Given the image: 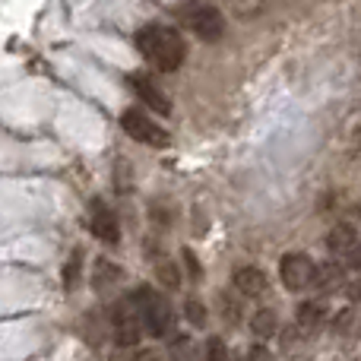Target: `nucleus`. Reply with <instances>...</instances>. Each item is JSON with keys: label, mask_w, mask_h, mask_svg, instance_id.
<instances>
[{"label": "nucleus", "mask_w": 361, "mask_h": 361, "mask_svg": "<svg viewBox=\"0 0 361 361\" xmlns=\"http://www.w3.org/2000/svg\"><path fill=\"white\" fill-rule=\"evenodd\" d=\"M345 295H349V301H361V279L349 282V286H345Z\"/></svg>", "instance_id": "obj_24"}, {"label": "nucleus", "mask_w": 361, "mask_h": 361, "mask_svg": "<svg viewBox=\"0 0 361 361\" xmlns=\"http://www.w3.org/2000/svg\"><path fill=\"white\" fill-rule=\"evenodd\" d=\"M89 231H92L102 244H111V247L121 241L118 216L111 212V206H108L105 200H92V203H89Z\"/></svg>", "instance_id": "obj_7"}, {"label": "nucleus", "mask_w": 361, "mask_h": 361, "mask_svg": "<svg viewBox=\"0 0 361 361\" xmlns=\"http://www.w3.org/2000/svg\"><path fill=\"white\" fill-rule=\"evenodd\" d=\"M247 361H273V355H269L267 345H254V349L247 352Z\"/></svg>", "instance_id": "obj_23"}, {"label": "nucleus", "mask_w": 361, "mask_h": 361, "mask_svg": "<svg viewBox=\"0 0 361 361\" xmlns=\"http://www.w3.org/2000/svg\"><path fill=\"white\" fill-rule=\"evenodd\" d=\"M178 13H180V23L197 38H203V42H219V38L225 35V16L212 4L190 0V4H184Z\"/></svg>", "instance_id": "obj_3"}, {"label": "nucleus", "mask_w": 361, "mask_h": 361, "mask_svg": "<svg viewBox=\"0 0 361 361\" xmlns=\"http://www.w3.org/2000/svg\"><path fill=\"white\" fill-rule=\"evenodd\" d=\"M355 244H358V231H355V225H349V222L333 225L330 235H326V247H330L333 254H345V257H349Z\"/></svg>", "instance_id": "obj_10"}, {"label": "nucleus", "mask_w": 361, "mask_h": 361, "mask_svg": "<svg viewBox=\"0 0 361 361\" xmlns=\"http://www.w3.org/2000/svg\"><path fill=\"white\" fill-rule=\"evenodd\" d=\"M314 273H317V267H314V260L307 254H286L279 263L282 286L288 292H301V288L314 286Z\"/></svg>", "instance_id": "obj_6"}, {"label": "nucleus", "mask_w": 361, "mask_h": 361, "mask_svg": "<svg viewBox=\"0 0 361 361\" xmlns=\"http://www.w3.org/2000/svg\"><path fill=\"white\" fill-rule=\"evenodd\" d=\"M206 361H228V349H225V343L219 336H212L206 343Z\"/></svg>", "instance_id": "obj_18"}, {"label": "nucleus", "mask_w": 361, "mask_h": 361, "mask_svg": "<svg viewBox=\"0 0 361 361\" xmlns=\"http://www.w3.org/2000/svg\"><path fill=\"white\" fill-rule=\"evenodd\" d=\"M295 317H298L301 330H314V326L324 324V305H320V301H301Z\"/></svg>", "instance_id": "obj_12"}, {"label": "nucleus", "mask_w": 361, "mask_h": 361, "mask_svg": "<svg viewBox=\"0 0 361 361\" xmlns=\"http://www.w3.org/2000/svg\"><path fill=\"white\" fill-rule=\"evenodd\" d=\"M231 282H235L238 295H244V298H260L267 292V273L257 267H238Z\"/></svg>", "instance_id": "obj_9"}, {"label": "nucleus", "mask_w": 361, "mask_h": 361, "mask_svg": "<svg viewBox=\"0 0 361 361\" xmlns=\"http://www.w3.org/2000/svg\"><path fill=\"white\" fill-rule=\"evenodd\" d=\"M121 127H124V133L130 140H137V143H143V146H152V149H162V146L171 143L169 130H165L162 124H156L143 108H127V111L121 114Z\"/></svg>", "instance_id": "obj_4"}, {"label": "nucleus", "mask_w": 361, "mask_h": 361, "mask_svg": "<svg viewBox=\"0 0 361 361\" xmlns=\"http://www.w3.org/2000/svg\"><path fill=\"white\" fill-rule=\"evenodd\" d=\"M127 86L137 92V99L143 102L146 108H152V111H159V114H171L169 95H165L162 89L156 86V80H152V76H146V73H130V76H127Z\"/></svg>", "instance_id": "obj_8"}, {"label": "nucleus", "mask_w": 361, "mask_h": 361, "mask_svg": "<svg viewBox=\"0 0 361 361\" xmlns=\"http://www.w3.org/2000/svg\"><path fill=\"white\" fill-rule=\"evenodd\" d=\"M250 330H254V336H260V339L276 336V330H279V317H276V311H269V307L257 311L254 320H250Z\"/></svg>", "instance_id": "obj_11"}, {"label": "nucleus", "mask_w": 361, "mask_h": 361, "mask_svg": "<svg viewBox=\"0 0 361 361\" xmlns=\"http://www.w3.org/2000/svg\"><path fill=\"white\" fill-rule=\"evenodd\" d=\"M137 361H162V358H159V355H152V352H143V355H140Z\"/></svg>", "instance_id": "obj_26"}, {"label": "nucleus", "mask_w": 361, "mask_h": 361, "mask_svg": "<svg viewBox=\"0 0 361 361\" xmlns=\"http://www.w3.org/2000/svg\"><path fill=\"white\" fill-rule=\"evenodd\" d=\"M180 257H184V267H187V273H190V279H193V282L203 279V269H200V260L193 257V250H184Z\"/></svg>", "instance_id": "obj_19"}, {"label": "nucleus", "mask_w": 361, "mask_h": 361, "mask_svg": "<svg viewBox=\"0 0 361 361\" xmlns=\"http://www.w3.org/2000/svg\"><path fill=\"white\" fill-rule=\"evenodd\" d=\"M352 320H355V317H352V311H339L336 320H333V333H345L352 326Z\"/></svg>", "instance_id": "obj_21"}, {"label": "nucleus", "mask_w": 361, "mask_h": 361, "mask_svg": "<svg viewBox=\"0 0 361 361\" xmlns=\"http://www.w3.org/2000/svg\"><path fill=\"white\" fill-rule=\"evenodd\" d=\"M133 48L140 51L149 67L162 70V73H175L187 57V42L175 25H162V23H149L133 35Z\"/></svg>", "instance_id": "obj_1"}, {"label": "nucleus", "mask_w": 361, "mask_h": 361, "mask_svg": "<svg viewBox=\"0 0 361 361\" xmlns=\"http://www.w3.org/2000/svg\"><path fill=\"white\" fill-rule=\"evenodd\" d=\"M343 282V267L339 263H324V267H317V273H314V286L317 288H333Z\"/></svg>", "instance_id": "obj_14"}, {"label": "nucleus", "mask_w": 361, "mask_h": 361, "mask_svg": "<svg viewBox=\"0 0 361 361\" xmlns=\"http://www.w3.org/2000/svg\"><path fill=\"white\" fill-rule=\"evenodd\" d=\"M80 263H82V254L76 250V254L70 257V263H67V288H73L76 279H80Z\"/></svg>", "instance_id": "obj_20"}, {"label": "nucleus", "mask_w": 361, "mask_h": 361, "mask_svg": "<svg viewBox=\"0 0 361 361\" xmlns=\"http://www.w3.org/2000/svg\"><path fill=\"white\" fill-rule=\"evenodd\" d=\"M184 314H187V320H190V326H206V307H203V301L187 298Z\"/></svg>", "instance_id": "obj_17"}, {"label": "nucleus", "mask_w": 361, "mask_h": 361, "mask_svg": "<svg viewBox=\"0 0 361 361\" xmlns=\"http://www.w3.org/2000/svg\"><path fill=\"white\" fill-rule=\"evenodd\" d=\"M156 273H159V279H162L165 288H178L180 286V273H178V267L171 260H159L156 263Z\"/></svg>", "instance_id": "obj_16"}, {"label": "nucleus", "mask_w": 361, "mask_h": 361, "mask_svg": "<svg viewBox=\"0 0 361 361\" xmlns=\"http://www.w3.org/2000/svg\"><path fill=\"white\" fill-rule=\"evenodd\" d=\"M121 276H124V273H121V267H118V263H108L105 257H102V260H95V276H92V286L102 292V288L114 286V282H118Z\"/></svg>", "instance_id": "obj_13"}, {"label": "nucleus", "mask_w": 361, "mask_h": 361, "mask_svg": "<svg viewBox=\"0 0 361 361\" xmlns=\"http://www.w3.org/2000/svg\"><path fill=\"white\" fill-rule=\"evenodd\" d=\"M111 336H114V343H118L121 349L137 345L140 336H143V320H140V311H137V305H133L130 295L114 305V311H111Z\"/></svg>", "instance_id": "obj_5"}, {"label": "nucleus", "mask_w": 361, "mask_h": 361, "mask_svg": "<svg viewBox=\"0 0 361 361\" xmlns=\"http://www.w3.org/2000/svg\"><path fill=\"white\" fill-rule=\"evenodd\" d=\"M133 305L140 311V320H143V333H149L152 339H162L171 333L175 326V314H171V305L149 286H140L137 292L130 295Z\"/></svg>", "instance_id": "obj_2"}, {"label": "nucleus", "mask_w": 361, "mask_h": 361, "mask_svg": "<svg viewBox=\"0 0 361 361\" xmlns=\"http://www.w3.org/2000/svg\"><path fill=\"white\" fill-rule=\"evenodd\" d=\"M175 358L190 361V343H187V339H175Z\"/></svg>", "instance_id": "obj_22"}, {"label": "nucleus", "mask_w": 361, "mask_h": 361, "mask_svg": "<svg viewBox=\"0 0 361 361\" xmlns=\"http://www.w3.org/2000/svg\"><path fill=\"white\" fill-rule=\"evenodd\" d=\"M219 311H222V317L228 324H238L241 320V301L235 295H219Z\"/></svg>", "instance_id": "obj_15"}, {"label": "nucleus", "mask_w": 361, "mask_h": 361, "mask_svg": "<svg viewBox=\"0 0 361 361\" xmlns=\"http://www.w3.org/2000/svg\"><path fill=\"white\" fill-rule=\"evenodd\" d=\"M349 267L361 269V244H355V247H352V254H349Z\"/></svg>", "instance_id": "obj_25"}]
</instances>
